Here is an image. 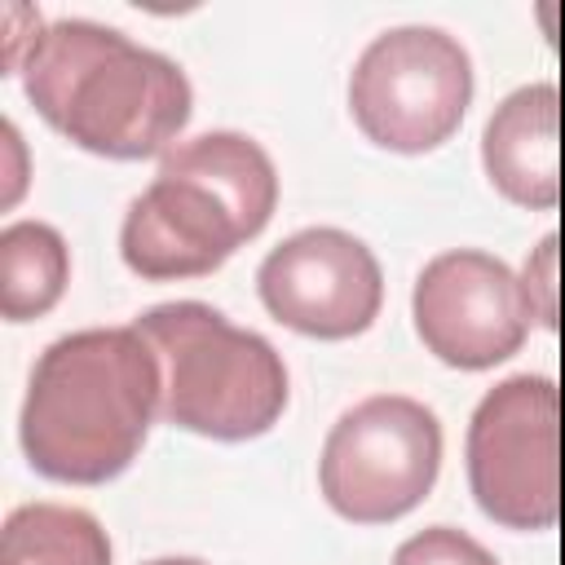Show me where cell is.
<instances>
[{
  "label": "cell",
  "mask_w": 565,
  "mask_h": 565,
  "mask_svg": "<svg viewBox=\"0 0 565 565\" xmlns=\"http://www.w3.org/2000/svg\"><path fill=\"white\" fill-rule=\"evenodd\" d=\"M110 534L71 503H22L0 525V565H110Z\"/></svg>",
  "instance_id": "8fae6325"
},
{
  "label": "cell",
  "mask_w": 565,
  "mask_h": 565,
  "mask_svg": "<svg viewBox=\"0 0 565 565\" xmlns=\"http://www.w3.org/2000/svg\"><path fill=\"white\" fill-rule=\"evenodd\" d=\"M256 296L274 322L309 340H353L384 305L375 252L340 225H305L274 243L256 269Z\"/></svg>",
  "instance_id": "9c48e42d"
},
{
  "label": "cell",
  "mask_w": 565,
  "mask_h": 565,
  "mask_svg": "<svg viewBox=\"0 0 565 565\" xmlns=\"http://www.w3.org/2000/svg\"><path fill=\"white\" fill-rule=\"evenodd\" d=\"M521 296L530 305V318L547 331H556L561 322V300H556V234H543L539 247L525 256L521 265Z\"/></svg>",
  "instance_id": "5bb4252c"
},
{
  "label": "cell",
  "mask_w": 565,
  "mask_h": 565,
  "mask_svg": "<svg viewBox=\"0 0 565 565\" xmlns=\"http://www.w3.org/2000/svg\"><path fill=\"white\" fill-rule=\"evenodd\" d=\"M393 565H499L486 543L459 525H424L397 543Z\"/></svg>",
  "instance_id": "4fadbf2b"
},
{
  "label": "cell",
  "mask_w": 565,
  "mask_h": 565,
  "mask_svg": "<svg viewBox=\"0 0 565 565\" xmlns=\"http://www.w3.org/2000/svg\"><path fill=\"white\" fill-rule=\"evenodd\" d=\"M66 282L71 247L49 221L22 216L0 230V313L9 322L49 313L62 300Z\"/></svg>",
  "instance_id": "7c38bea8"
},
{
  "label": "cell",
  "mask_w": 565,
  "mask_h": 565,
  "mask_svg": "<svg viewBox=\"0 0 565 565\" xmlns=\"http://www.w3.org/2000/svg\"><path fill=\"white\" fill-rule=\"evenodd\" d=\"M163 415L159 353L137 327L57 335L31 366L18 437L31 468L66 486L119 477Z\"/></svg>",
  "instance_id": "6da1fadb"
},
{
  "label": "cell",
  "mask_w": 565,
  "mask_h": 565,
  "mask_svg": "<svg viewBox=\"0 0 565 565\" xmlns=\"http://www.w3.org/2000/svg\"><path fill=\"white\" fill-rule=\"evenodd\" d=\"M4 154H9V172H4V207L18 203L22 185H26V163H22V137H18V124L4 119Z\"/></svg>",
  "instance_id": "9a60e30c"
},
{
  "label": "cell",
  "mask_w": 565,
  "mask_h": 565,
  "mask_svg": "<svg viewBox=\"0 0 565 565\" xmlns=\"http://www.w3.org/2000/svg\"><path fill=\"white\" fill-rule=\"evenodd\" d=\"M441 472V419L406 393H371L335 415L318 455L327 508L353 525L415 512Z\"/></svg>",
  "instance_id": "8992f818"
},
{
  "label": "cell",
  "mask_w": 565,
  "mask_h": 565,
  "mask_svg": "<svg viewBox=\"0 0 565 565\" xmlns=\"http://www.w3.org/2000/svg\"><path fill=\"white\" fill-rule=\"evenodd\" d=\"M146 565H207V561H199V556H154Z\"/></svg>",
  "instance_id": "2e32d148"
},
{
  "label": "cell",
  "mask_w": 565,
  "mask_h": 565,
  "mask_svg": "<svg viewBox=\"0 0 565 565\" xmlns=\"http://www.w3.org/2000/svg\"><path fill=\"white\" fill-rule=\"evenodd\" d=\"M278 207L269 150L238 128L177 141L154 181L128 203L119 256L137 278H203L252 243Z\"/></svg>",
  "instance_id": "3957f363"
},
{
  "label": "cell",
  "mask_w": 565,
  "mask_h": 565,
  "mask_svg": "<svg viewBox=\"0 0 565 565\" xmlns=\"http://www.w3.org/2000/svg\"><path fill=\"white\" fill-rule=\"evenodd\" d=\"M468 490L508 530H547L561 512V388L547 375H508L468 419Z\"/></svg>",
  "instance_id": "52a82bcc"
},
{
  "label": "cell",
  "mask_w": 565,
  "mask_h": 565,
  "mask_svg": "<svg viewBox=\"0 0 565 565\" xmlns=\"http://www.w3.org/2000/svg\"><path fill=\"white\" fill-rule=\"evenodd\" d=\"M411 322L424 349L455 371L508 362L534 327L521 278L481 247H446L424 260L411 287Z\"/></svg>",
  "instance_id": "ba28073f"
},
{
  "label": "cell",
  "mask_w": 565,
  "mask_h": 565,
  "mask_svg": "<svg viewBox=\"0 0 565 565\" xmlns=\"http://www.w3.org/2000/svg\"><path fill=\"white\" fill-rule=\"evenodd\" d=\"M18 71L40 119L102 159H163L194 110V88L168 53L93 18L44 22Z\"/></svg>",
  "instance_id": "7a4b0ae2"
},
{
  "label": "cell",
  "mask_w": 565,
  "mask_h": 565,
  "mask_svg": "<svg viewBox=\"0 0 565 565\" xmlns=\"http://www.w3.org/2000/svg\"><path fill=\"white\" fill-rule=\"evenodd\" d=\"M486 181L516 207L547 212L561 199V88L534 79L512 88L481 128Z\"/></svg>",
  "instance_id": "30bf717a"
},
{
  "label": "cell",
  "mask_w": 565,
  "mask_h": 565,
  "mask_svg": "<svg viewBox=\"0 0 565 565\" xmlns=\"http://www.w3.org/2000/svg\"><path fill=\"white\" fill-rule=\"evenodd\" d=\"M163 371V419L212 441L265 437L291 397L282 353L203 300L150 305L132 322Z\"/></svg>",
  "instance_id": "277c9868"
},
{
  "label": "cell",
  "mask_w": 565,
  "mask_h": 565,
  "mask_svg": "<svg viewBox=\"0 0 565 565\" xmlns=\"http://www.w3.org/2000/svg\"><path fill=\"white\" fill-rule=\"evenodd\" d=\"M344 93L366 141L393 154H428L463 124L472 57L446 26L397 22L362 44Z\"/></svg>",
  "instance_id": "5b68a950"
}]
</instances>
